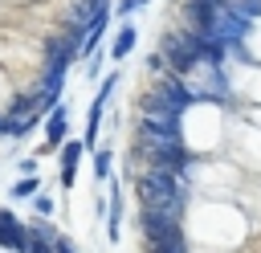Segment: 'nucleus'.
I'll return each instance as SVG.
<instances>
[{
	"label": "nucleus",
	"mask_w": 261,
	"mask_h": 253,
	"mask_svg": "<svg viewBox=\"0 0 261 253\" xmlns=\"http://www.w3.org/2000/svg\"><path fill=\"white\" fill-rule=\"evenodd\" d=\"M135 200L147 212H175V216H184L188 200H192V184H188V175L143 167V171H135Z\"/></svg>",
	"instance_id": "obj_1"
},
{
	"label": "nucleus",
	"mask_w": 261,
	"mask_h": 253,
	"mask_svg": "<svg viewBox=\"0 0 261 253\" xmlns=\"http://www.w3.org/2000/svg\"><path fill=\"white\" fill-rule=\"evenodd\" d=\"M196 102V94H192V86L184 82V78H175V73H163V78H155L143 94H139V114H179L184 118V110Z\"/></svg>",
	"instance_id": "obj_2"
},
{
	"label": "nucleus",
	"mask_w": 261,
	"mask_h": 253,
	"mask_svg": "<svg viewBox=\"0 0 261 253\" xmlns=\"http://www.w3.org/2000/svg\"><path fill=\"white\" fill-rule=\"evenodd\" d=\"M0 249H8V253L29 249V224H20L8 208H0Z\"/></svg>",
	"instance_id": "obj_3"
},
{
	"label": "nucleus",
	"mask_w": 261,
	"mask_h": 253,
	"mask_svg": "<svg viewBox=\"0 0 261 253\" xmlns=\"http://www.w3.org/2000/svg\"><path fill=\"white\" fill-rule=\"evenodd\" d=\"M82 155H86V143H82V139H65V143H61V184H65V188H73V175H77Z\"/></svg>",
	"instance_id": "obj_4"
},
{
	"label": "nucleus",
	"mask_w": 261,
	"mask_h": 253,
	"mask_svg": "<svg viewBox=\"0 0 261 253\" xmlns=\"http://www.w3.org/2000/svg\"><path fill=\"white\" fill-rule=\"evenodd\" d=\"M65 127H69L65 106L49 110V122H45V151H53V147H61V143H65Z\"/></svg>",
	"instance_id": "obj_5"
},
{
	"label": "nucleus",
	"mask_w": 261,
	"mask_h": 253,
	"mask_svg": "<svg viewBox=\"0 0 261 253\" xmlns=\"http://www.w3.org/2000/svg\"><path fill=\"white\" fill-rule=\"evenodd\" d=\"M135 41H139V33H135V24H122L118 33H114V45H110V57L114 61H122L130 49H135Z\"/></svg>",
	"instance_id": "obj_6"
},
{
	"label": "nucleus",
	"mask_w": 261,
	"mask_h": 253,
	"mask_svg": "<svg viewBox=\"0 0 261 253\" xmlns=\"http://www.w3.org/2000/svg\"><path fill=\"white\" fill-rule=\"evenodd\" d=\"M41 192V180L37 175H24L20 184H12V200H29V196H37Z\"/></svg>",
	"instance_id": "obj_7"
},
{
	"label": "nucleus",
	"mask_w": 261,
	"mask_h": 253,
	"mask_svg": "<svg viewBox=\"0 0 261 253\" xmlns=\"http://www.w3.org/2000/svg\"><path fill=\"white\" fill-rule=\"evenodd\" d=\"M94 180L98 184H106L110 180V151L102 147V151H94Z\"/></svg>",
	"instance_id": "obj_8"
},
{
	"label": "nucleus",
	"mask_w": 261,
	"mask_h": 253,
	"mask_svg": "<svg viewBox=\"0 0 261 253\" xmlns=\"http://www.w3.org/2000/svg\"><path fill=\"white\" fill-rule=\"evenodd\" d=\"M33 208H37V216H53V196L37 192V196H33Z\"/></svg>",
	"instance_id": "obj_9"
},
{
	"label": "nucleus",
	"mask_w": 261,
	"mask_h": 253,
	"mask_svg": "<svg viewBox=\"0 0 261 253\" xmlns=\"http://www.w3.org/2000/svg\"><path fill=\"white\" fill-rule=\"evenodd\" d=\"M143 4H147V0H118V4H114V16H130V12H139Z\"/></svg>",
	"instance_id": "obj_10"
},
{
	"label": "nucleus",
	"mask_w": 261,
	"mask_h": 253,
	"mask_svg": "<svg viewBox=\"0 0 261 253\" xmlns=\"http://www.w3.org/2000/svg\"><path fill=\"white\" fill-rule=\"evenodd\" d=\"M53 253H77V245H73L69 237H61V233H57V237H53Z\"/></svg>",
	"instance_id": "obj_11"
}]
</instances>
